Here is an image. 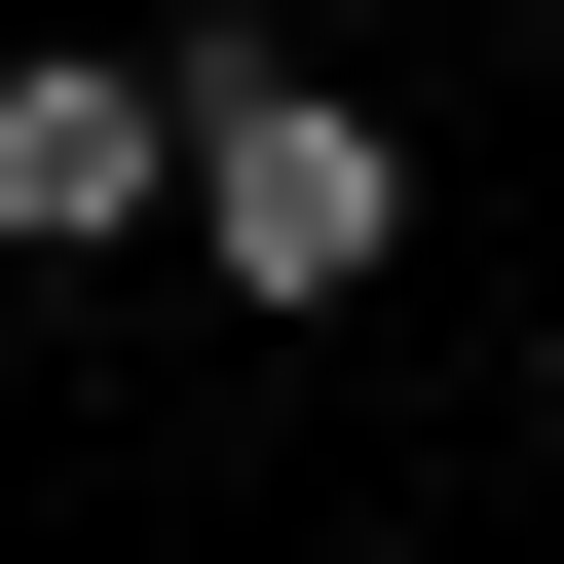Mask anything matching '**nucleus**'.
Listing matches in <instances>:
<instances>
[{"label":"nucleus","instance_id":"obj_1","mask_svg":"<svg viewBox=\"0 0 564 564\" xmlns=\"http://www.w3.org/2000/svg\"><path fill=\"white\" fill-rule=\"evenodd\" d=\"M188 263L226 302H377L414 263V113H339L302 39H188Z\"/></svg>","mask_w":564,"mask_h":564},{"label":"nucleus","instance_id":"obj_2","mask_svg":"<svg viewBox=\"0 0 564 564\" xmlns=\"http://www.w3.org/2000/svg\"><path fill=\"white\" fill-rule=\"evenodd\" d=\"M113 226H188V39L113 76V39H0V263H113Z\"/></svg>","mask_w":564,"mask_h":564}]
</instances>
